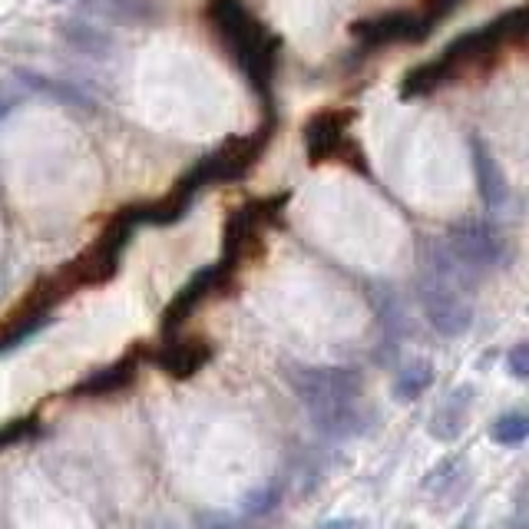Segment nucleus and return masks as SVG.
<instances>
[{
	"label": "nucleus",
	"mask_w": 529,
	"mask_h": 529,
	"mask_svg": "<svg viewBox=\"0 0 529 529\" xmlns=\"http://www.w3.org/2000/svg\"><path fill=\"white\" fill-rule=\"evenodd\" d=\"M434 384V364L430 361H414L407 364L394 381V397L397 401H417L427 387Z\"/></svg>",
	"instance_id": "obj_12"
},
{
	"label": "nucleus",
	"mask_w": 529,
	"mask_h": 529,
	"mask_svg": "<svg viewBox=\"0 0 529 529\" xmlns=\"http://www.w3.org/2000/svg\"><path fill=\"white\" fill-rule=\"evenodd\" d=\"M470 397V391L463 387V391H457L450 397V401L437 410V417L430 420V434H434L437 440H453V437H460V430L467 427V410L470 404H463Z\"/></svg>",
	"instance_id": "obj_11"
},
{
	"label": "nucleus",
	"mask_w": 529,
	"mask_h": 529,
	"mask_svg": "<svg viewBox=\"0 0 529 529\" xmlns=\"http://www.w3.org/2000/svg\"><path fill=\"white\" fill-rule=\"evenodd\" d=\"M493 440L500 447H520L523 440H529V414L526 410H506L503 417H496Z\"/></svg>",
	"instance_id": "obj_13"
},
{
	"label": "nucleus",
	"mask_w": 529,
	"mask_h": 529,
	"mask_svg": "<svg viewBox=\"0 0 529 529\" xmlns=\"http://www.w3.org/2000/svg\"><path fill=\"white\" fill-rule=\"evenodd\" d=\"M205 17L215 30V37L225 43L232 60L248 77L255 90H272L275 63H278V40L258 24L242 0H209Z\"/></svg>",
	"instance_id": "obj_1"
},
{
	"label": "nucleus",
	"mask_w": 529,
	"mask_h": 529,
	"mask_svg": "<svg viewBox=\"0 0 529 529\" xmlns=\"http://www.w3.org/2000/svg\"><path fill=\"white\" fill-rule=\"evenodd\" d=\"M278 496H282V490H278V483L272 480V483H265V487H258V490L248 493L245 503H242V510H245V516H262V513H268L278 503Z\"/></svg>",
	"instance_id": "obj_14"
},
{
	"label": "nucleus",
	"mask_w": 529,
	"mask_h": 529,
	"mask_svg": "<svg viewBox=\"0 0 529 529\" xmlns=\"http://www.w3.org/2000/svg\"><path fill=\"white\" fill-rule=\"evenodd\" d=\"M57 34L70 43L73 50L86 53V57H110L113 50V34L103 27L90 24V20H80V17H70V20H60Z\"/></svg>",
	"instance_id": "obj_9"
},
{
	"label": "nucleus",
	"mask_w": 529,
	"mask_h": 529,
	"mask_svg": "<svg viewBox=\"0 0 529 529\" xmlns=\"http://www.w3.org/2000/svg\"><path fill=\"white\" fill-rule=\"evenodd\" d=\"M225 272H232V265L229 262H219V265H205V268H199L196 275L189 278L186 285H182L179 291H176V298L169 301V308L163 311V331L166 334H172L176 331L182 321H186L192 311H196L205 298L212 295L215 291V285L222 282L225 278Z\"/></svg>",
	"instance_id": "obj_3"
},
{
	"label": "nucleus",
	"mask_w": 529,
	"mask_h": 529,
	"mask_svg": "<svg viewBox=\"0 0 529 529\" xmlns=\"http://www.w3.org/2000/svg\"><path fill=\"white\" fill-rule=\"evenodd\" d=\"M473 169H477V186H480L483 202L500 205L506 199V182H503L500 169H496L493 156L487 153V146L483 143H473Z\"/></svg>",
	"instance_id": "obj_10"
},
{
	"label": "nucleus",
	"mask_w": 529,
	"mask_h": 529,
	"mask_svg": "<svg viewBox=\"0 0 529 529\" xmlns=\"http://www.w3.org/2000/svg\"><path fill=\"white\" fill-rule=\"evenodd\" d=\"M506 367H510L513 377L526 381V377H529V341H520L510 354H506Z\"/></svg>",
	"instance_id": "obj_16"
},
{
	"label": "nucleus",
	"mask_w": 529,
	"mask_h": 529,
	"mask_svg": "<svg viewBox=\"0 0 529 529\" xmlns=\"http://www.w3.org/2000/svg\"><path fill=\"white\" fill-rule=\"evenodd\" d=\"M354 37L364 47H387V43H420L427 37V30L420 27L414 10H397V14L371 17L354 24Z\"/></svg>",
	"instance_id": "obj_4"
},
{
	"label": "nucleus",
	"mask_w": 529,
	"mask_h": 529,
	"mask_svg": "<svg viewBox=\"0 0 529 529\" xmlns=\"http://www.w3.org/2000/svg\"><path fill=\"white\" fill-rule=\"evenodd\" d=\"M139 358H143V354H139V348L129 351L126 358L113 361L110 367H103V371H96V374H90V377H83L80 384H73L70 394H73V397H106V394L123 391V387H129V384L136 381Z\"/></svg>",
	"instance_id": "obj_8"
},
{
	"label": "nucleus",
	"mask_w": 529,
	"mask_h": 529,
	"mask_svg": "<svg viewBox=\"0 0 529 529\" xmlns=\"http://www.w3.org/2000/svg\"><path fill=\"white\" fill-rule=\"evenodd\" d=\"M315 529H364V520H354V516H334V520L318 523Z\"/></svg>",
	"instance_id": "obj_17"
},
{
	"label": "nucleus",
	"mask_w": 529,
	"mask_h": 529,
	"mask_svg": "<svg viewBox=\"0 0 529 529\" xmlns=\"http://www.w3.org/2000/svg\"><path fill=\"white\" fill-rule=\"evenodd\" d=\"M53 4H86V7H100L103 0H53Z\"/></svg>",
	"instance_id": "obj_18"
},
{
	"label": "nucleus",
	"mask_w": 529,
	"mask_h": 529,
	"mask_svg": "<svg viewBox=\"0 0 529 529\" xmlns=\"http://www.w3.org/2000/svg\"><path fill=\"white\" fill-rule=\"evenodd\" d=\"M282 202H285V199H275V202H248V205H242V209L232 215L229 222H225V262H229V265L239 262V255L258 239L262 225L275 215L272 209H275V205H282Z\"/></svg>",
	"instance_id": "obj_5"
},
{
	"label": "nucleus",
	"mask_w": 529,
	"mask_h": 529,
	"mask_svg": "<svg viewBox=\"0 0 529 529\" xmlns=\"http://www.w3.org/2000/svg\"><path fill=\"white\" fill-rule=\"evenodd\" d=\"M37 420L34 417H24V420H14V424H4L0 427V450L10 447V444H20V440L34 437L37 434Z\"/></svg>",
	"instance_id": "obj_15"
},
{
	"label": "nucleus",
	"mask_w": 529,
	"mask_h": 529,
	"mask_svg": "<svg viewBox=\"0 0 529 529\" xmlns=\"http://www.w3.org/2000/svg\"><path fill=\"white\" fill-rule=\"evenodd\" d=\"M288 387L301 397V404L311 420L325 434H351L358 427V404H361V381L354 371L341 367H285Z\"/></svg>",
	"instance_id": "obj_2"
},
{
	"label": "nucleus",
	"mask_w": 529,
	"mask_h": 529,
	"mask_svg": "<svg viewBox=\"0 0 529 529\" xmlns=\"http://www.w3.org/2000/svg\"><path fill=\"white\" fill-rule=\"evenodd\" d=\"M348 120L344 110H325L305 126V149L311 163H325V159L341 156L344 143H348Z\"/></svg>",
	"instance_id": "obj_6"
},
{
	"label": "nucleus",
	"mask_w": 529,
	"mask_h": 529,
	"mask_svg": "<svg viewBox=\"0 0 529 529\" xmlns=\"http://www.w3.org/2000/svg\"><path fill=\"white\" fill-rule=\"evenodd\" d=\"M212 358V348L202 338H172L153 354L159 371H166L176 381H189L192 374H199Z\"/></svg>",
	"instance_id": "obj_7"
}]
</instances>
